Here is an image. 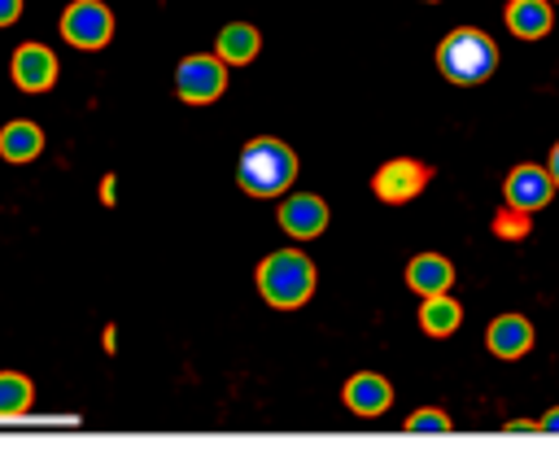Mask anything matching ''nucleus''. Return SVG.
<instances>
[{
  "label": "nucleus",
  "mask_w": 559,
  "mask_h": 476,
  "mask_svg": "<svg viewBox=\"0 0 559 476\" xmlns=\"http://www.w3.org/2000/svg\"><path fill=\"white\" fill-rule=\"evenodd\" d=\"M236 183H240V192H249L258 201L284 197L297 183V153H293V144H284L280 135H253L240 148Z\"/></svg>",
  "instance_id": "obj_1"
},
{
  "label": "nucleus",
  "mask_w": 559,
  "mask_h": 476,
  "mask_svg": "<svg viewBox=\"0 0 559 476\" xmlns=\"http://www.w3.org/2000/svg\"><path fill=\"white\" fill-rule=\"evenodd\" d=\"M319 271L301 249H275L258 262V293L271 310H301L314 297Z\"/></svg>",
  "instance_id": "obj_2"
},
{
  "label": "nucleus",
  "mask_w": 559,
  "mask_h": 476,
  "mask_svg": "<svg viewBox=\"0 0 559 476\" xmlns=\"http://www.w3.org/2000/svg\"><path fill=\"white\" fill-rule=\"evenodd\" d=\"M437 70L459 87H476L498 70V44L476 26H459L437 44Z\"/></svg>",
  "instance_id": "obj_3"
},
{
  "label": "nucleus",
  "mask_w": 559,
  "mask_h": 476,
  "mask_svg": "<svg viewBox=\"0 0 559 476\" xmlns=\"http://www.w3.org/2000/svg\"><path fill=\"white\" fill-rule=\"evenodd\" d=\"M227 92V66L214 52H192L175 66V96L183 105H214Z\"/></svg>",
  "instance_id": "obj_4"
},
{
  "label": "nucleus",
  "mask_w": 559,
  "mask_h": 476,
  "mask_svg": "<svg viewBox=\"0 0 559 476\" xmlns=\"http://www.w3.org/2000/svg\"><path fill=\"white\" fill-rule=\"evenodd\" d=\"M61 39L83 52L105 48L114 39V9L100 0H70L61 9Z\"/></svg>",
  "instance_id": "obj_5"
},
{
  "label": "nucleus",
  "mask_w": 559,
  "mask_h": 476,
  "mask_svg": "<svg viewBox=\"0 0 559 476\" xmlns=\"http://www.w3.org/2000/svg\"><path fill=\"white\" fill-rule=\"evenodd\" d=\"M9 74H13L17 92H26V96H44V92H52V87H57L61 66H57V52H52L48 44L26 39V44H17V48H13Z\"/></svg>",
  "instance_id": "obj_6"
},
{
  "label": "nucleus",
  "mask_w": 559,
  "mask_h": 476,
  "mask_svg": "<svg viewBox=\"0 0 559 476\" xmlns=\"http://www.w3.org/2000/svg\"><path fill=\"white\" fill-rule=\"evenodd\" d=\"M428 179H432V166H424L415 157H393L371 175V192L384 205H406L428 188Z\"/></svg>",
  "instance_id": "obj_7"
},
{
  "label": "nucleus",
  "mask_w": 559,
  "mask_h": 476,
  "mask_svg": "<svg viewBox=\"0 0 559 476\" xmlns=\"http://www.w3.org/2000/svg\"><path fill=\"white\" fill-rule=\"evenodd\" d=\"M328 223H332V210H328V201L314 197V192H288V197L280 201V227H284L293 240H314V236L328 231Z\"/></svg>",
  "instance_id": "obj_8"
},
{
  "label": "nucleus",
  "mask_w": 559,
  "mask_h": 476,
  "mask_svg": "<svg viewBox=\"0 0 559 476\" xmlns=\"http://www.w3.org/2000/svg\"><path fill=\"white\" fill-rule=\"evenodd\" d=\"M555 192H559V188H555L550 170H542V166H515V170L507 175V183H502L507 205H515V210H524V214L546 210Z\"/></svg>",
  "instance_id": "obj_9"
},
{
  "label": "nucleus",
  "mask_w": 559,
  "mask_h": 476,
  "mask_svg": "<svg viewBox=\"0 0 559 476\" xmlns=\"http://www.w3.org/2000/svg\"><path fill=\"white\" fill-rule=\"evenodd\" d=\"M341 397H345V406H349L354 415L376 419V415H384V410L393 406V384H389L384 376H376V371H358V376L345 380Z\"/></svg>",
  "instance_id": "obj_10"
},
{
  "label": "nucleus",
  "mask_w": 559,
  "mask_h": 476,
  "mask_svg": "<svg viewBox=\"0 0 559 476\" xmlns=\"http://www.w3.org/2000/svg\"><path fill=\"white\" fill-rule=\"evenodd\" d=\"M258 52H262V31L253 22H227L214 39V57L223 66H249L258 61Z\"/></svg>",
  "instance_id": "obj_11"
},
{
  "label": "nucleus",
  "mask_w": 559,
  "mask_h": 476,
  "mask_svg": "<svg viewBox=\"0 0 559 476\" xmlns=\"http://www.w3.org/2000/svg\"><path fill=\"white\" fill-rule=\"evenodd\" d=\"M485 345H489L493 358H520L533 345V323L524 314H498L485 332Z\"/></svg>",
  "instance_id": "obj_12"
},
{
  "label": "nucleus",
  "mask_w": 559,
  "mask_h": 476,
  "mask_svg": "<svg viewBox=\"0 0 559 476\" xmlns=\"http://www.w3.org/2000/svg\"><path fill=\"white\" fill-rule=\"evenodd\" d=\"M406 284H411V293H419V297L450 293L454 266H450V258H441V253H415V258L406 262Z\"/></svg>",
  "instance_id": "obj_13"
},
{
  "label": "nucleus",
  "mask_w": 559,
  "mask_h": 476,
  "mask_svg": "<svg viewBox=\"0 0 559 476\" xmlns=\"http://www.w3.org/2000/svg\"><path fill=\"white\" fill-rule=\"evenodd\" d=\"M44 153V127L26 122V118H13L0 127V157L13 162V166H26Z\"/></svg>",
  "instance_id": "obj_14"
},
{
  "label": "nucleus",
  "mask_w": 559,
  "mask_h": 476,
  "mask_svg": "<svg viewBox=\"0 0 559 476\" xmlns=\"http://www.w3.org/2000/svg\"><path fill=\"white\" fill-rule=\"evenodd\" d=\"M459 323H463V306L450 297V293H432V297H424L419 301V328L428 332V336H454L459 332Z\"/></svg>",
  "instance_id": "obj_15"
},
{
  "label": "nucleus",
  "mask_w": 559,
  "mask_h": 476,
  "mask_svg": "<svg viewBox=\"0 0 559 476\" xmlns=\"http://www.w3.org/2000/svg\"><path fill=\"white\" fill-rule=\"evenodd\" d=\"M507 26L520 39H542L555 26V13L546 0H507Z\"/></svg>",
  "instance_id": "obj_16"
},
{
  "label": "nucleus",
  "mask_w": 559,
  "mask_h": 476,
  "mask_svg": "<svg viewBox=\"0 0 559 476\" xmlns=\"http://www.w3.org/2000/svg\"><path fill=\"white\" fill-rule=\"evenodd\" d=\"M35 402V384L22 371H0V419H22Z\"/></svg>",
  "instance_id": "obj_17"
},
{
  "label": "nucleus",
  "mask_w": 559,
  "mask_h": 476,
  "mask_svg": "<svg viewBox=\"0 0 559 476\" xmlns=\"http://www.w3.org/2000/svg\"><path fill=\"white\" fill-rule=\"evenodd\" d=\"M493 236H502V240H524V236H528V214L515 210V205L498 210V218H493Z\"/></svg>",
  "instance_id": "obj_18"
},
{
  "label": "nucleus",
  "mask_w": 559,
  "mask_h": 476,
  "mask_svg": "<svg viewBox=\"0 0 559 476\" xmlns=\"http://www.w3.org/2000/svg\"><path fill=\"white\" fill-rule=\"evenodd\" d=\"M406 432H450V415L424 406V410H415V415L406 419Z\"/></svg>",
  "instance_id": "obj_19"
},
{
  "label": "nucleus",
  "mask_w": 559,
  "mask_h": 476,
  "mask_svg": "<svg viewBox=\"0 0 559 476\" xmlns=\"http://www.w3.org/2000/svg\"><path fill=\"white\" fill-rule=\"evenodd\" d=\"M22 17V0H0V31Z\"/></svg>",
  "instance_id": "obj_20"
},
{
  "label": "nucleus",
  "mask_w": 559,
  "mask_h": 476,
  "mask_svg": "<svg viewBox=\"0 0 559 476\" xmlns=\"http://www.w3.org/2000/svg\"><path fill=\"white\" fill-rule=\"evenodd\" d=\"M114 183H118L114 175H105V179H100V201H105V205H114Z\"/></svg>",
  "instance_id": "obj_21"
},
{
  "label": "nucleus",
  "mask_w": 559,
  "mask_h": 476,
  "mask_svg": "<svg viewBox=\"0 0 559 476\" xmlns=\"http://www.w3.org/2000/svg\"><path fill=\"white\" fill-rule=\"evenodd\" d=\"M542 432H559V406L542 415Z\"/></svg>",
  "instance_id": "obj_22"
},
{
  "label": "nucleus",
  "mask_w": 559,
  "mask_h": 476,
  "mask_svg": "<svg viewBox=\"0 0 559 476\" xmlns=\"http://www.w3.org/2000/svg\"><path fill=\"white\" fill-rule=\"evenodd\" d=\"M546 170H550V179H555V188H559V144L550 148V166H546Z\"/></svg>",
  "instance_id": "obj_23"
}]
</instances>
